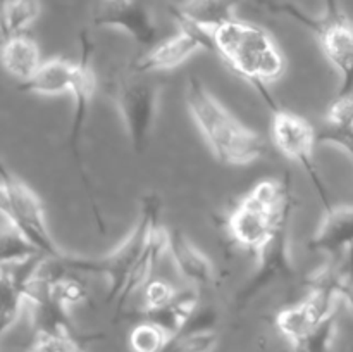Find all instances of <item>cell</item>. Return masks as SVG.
<instances>
[{"label": "cell", "instance_id": "obj_10", "mask_svg": "<svg viewBox=\"0 0 353 352\" xmlns=\"http://www.w3.org/2000/svg\"><path fill=\"white\" fill-rule=\"evenodd\" d=\"M81 61H79V71L78 76L74 79V85L71 88V97L74 100V114H72V124H71V133H69V147H71L72 157H74L76 166L79 169V175H81L83 185H85L86 193L90 197V202H92L93 214H95L97 224H99L100 231H103V221L102 216L99 213V207H97L95 199H93V190L92 183H90L88 176H86L85 168H83L81 162V152H79V145H81L83 131H85L86 119H88L90 114V104H92L93 97H95L97 90V78L95 72H93L92 64H90V54H92V43H90L88 37L83 33L81 40Z\"/></svg>", "mask_w": 353, "mask_h": 352}, {"label": "cell", "instance_id": "obj_6", "mask_svg": "<svg viewBox=\"0 0 353 352\" xmlns=\"http://www.w3.org/2000/svg\"><path fill=\"white\" fill-rule=\"evenodd\" d=\"M110 97L126 128L134 152H143L154 128L161 86L150 75L137 72L124 66L110 79Z\"/></svg>", "mask_w": 353, "mask_h": 352}, {"label": "cell", "instance_id": "obj_22", "mask_svg": "<svg viewBox=\"0 0 353 352\" xmlns=\"http://www.w3.org/2000/svg\"><path fill=\"white\" fill-rule=\"evenodd\" d=\"M38 16H40V3H38V0H10L6 16V31H3L2 40L10 37V35L24 33L26 28L37 21Z\"/></svg>", "mask_w": 353, "mask_h": 352}, {"label": "cell", "instance_id": "obj_11", "mask_svg": "<svg viewBox=\"0 0 353 352\" xmlns=\"http://www.w3.org/2000/svg\"><path fill=\"white\" fill-rule=\"evenodd\" d=\"M92 21L97 28L124 31L140 47H154L157 40L154 14L143 0H99Z\"/></svg>", "mask_w": 353, "mask_h": 352}, {"label": "cell", "instance_id": "obj_2", "mask_svg": "<svg viewBox=\"0 0 353 352\" xmlns=\"http://www.w3.org/2000/svg\"><path fill=\"white\" fill-rule=\"evenodd\" d=\"M185 100L190 116L217 161L245 166L264 155L268 148L264 138L241 124L195 76L186 81Z\"/></svg>", "mask_w": 353, "mask_h": 352}, {"label": "cell", "instance_id": "obj_7", "mask_svg": "<svg viewBox=\"0 0 353 352\" xmlns=\"http://www.w3.org/2000/svg\"><path fill=\"white\" fill-rule=\"evenodd\" d=\"M0 183L6 192L7 202H9L7 223L16 228L28 242H31L41 255L50 259L64 257L65 252L55 244L54 237L48 230L40 197L26 183L14 176L6 168L2 159H0Z\"/></svg>", "mask_w": 353, "mask_h": 352}, {"label": "cell", "instance_id": "obj_16", "mask_svg": "<svg viewBox=\"0 0 353 352\" xmlns=\"http://www.w3.org/2000/svg\"><path fill=\"white\" fill-rule=\"evenodd\" d=\"M164 254H168V228H164L161 221H157L152 226L147 242L143 245V251H141L138 261L134 262L126 283H124V289L121 292L119 300H117L119 306H123L137 290H140L141 286H145L150 282L152 273L155 271V268L162 261Z\"/></svg>", "mask_w": 353, "mask_h": 352}, {"label": "cell", "instance_id": "obj_23", "mask_svg": "<svg viewBox=\"0 0 353 352\" xmlns=\"http://www.w3.org/2000/svg\"><path fill=\"white\" fill-rule=\"evenodd\" d=\"M168 340V331L148 320L137 324L130 333V347L133 352H161Z\"/></svg>", "mask_w": 353, "mask_h": 352}, {"label": "cell", "instance_id": "obj_1", "mask_svg": "<svg viewBox=\"0 0 353 352\" xmlns=\"http://www.w3.org/2000/svg\"><path fill=\"white\" fill-rule=\"evenodd\" d=\"M210 52L236 76L255 86L271 109L278 107L268 90L285 72V59L271 35L252 23L234 19L209 35Z\"/></svg>", "mask_w": 353, "mask_h": 352}, {"label": "cell", "instance_id": "obj_13", "mask_svg": "<svg viewBox=\"0 0 353 352\" xmlns=\"http://www.w3.org/2000/svg\"><path fill=\"white\" fill-rule=\"evenodd\" d=\"M240 0H183L169 7L178 26L193 28L207 35L236 19V7Z\"/></svg>", "mask_w": 353, "mask_h": 352}, {"label": "cell", "instance_id": "obj_30", "mask_svg": "<svg viewBox=\"0 0 353 352\" xmlns=\"http://www.w3.org/2000/svg\"><path fill=\"white\" fill-rule=\"evenodd\" d=\"M347 352H353V344L350 345V347H348V351Z\"/></svg>", "mask_w": 353, "mask_h": 352}, {"label": "cell", "instance_id": "obj_19", "mask_svg": "<svg viewBox=\"0 0 353 352\" xmlns=\"http://www.w3.org/2000/svg\"><path fill=\"white\" fill-rule=\"evenodd\" d=\"M326 321V320H324ZM314 307L310 306L309 300H302V302L295 304L292 307L281 309L274 317V324L279 330V333L296 349L300 351L302 345L305 344L307 338L310 337L314 330L324 323Z\"/></svg>", "mask_w": 353, "mask_h": 352}, {"label": "cell", "instance_id": "obj_14", "mask_svg": "<svg viewBox=\"0 0 353 352\" xmlns=\"http://www.w3.org/2000/svg\"><path fill=\"white\" fill-rule=\"evenodd\" d=\"M312 251L338 257L353 247V206H331L324 209L323 221L310 238Z\"/></svg>", "mask_w": 353, "mask_h": 352}, {"label": "cell", "instance_id": "obj_26", "mask_svg": "<svg viewBox=\"0 0 353 352\" xmlns=\"http://www.w3.org/2000/svg\"><path fill=\"white\" fill-rule=\"evenodd\" d=\"M336 292L340 300H343L353 313V247L348 251L347 261L338 269Z\"/></svg>", "mask_w": 353, "mask_h": 352}, {"label": "cell", "instance_id": "obj_29", "mask_svg": "<svg viewBox=\"0 0 353 352\" xmlns=\"http://www.w3.org/2000/svg\"><path fill=\"white\" fill-rule=\"evenodd\" d=\"M3 273H6V268H0V280L3 278Z\"/></svg>", "mask_w": 353, "mask_h": 352}, {"label": "cell", "instance_id": "obj_21", "mask_svg": "<svg viewBox=\"0 0 353 352\" xmlns=\"http://www.w3.org/2000/svg\"><path fill=\"white\" fill-rule=\"evenodd\" d=\"M219 340L221 337L216 330L181 331L169 337L161 352H214Z\"/></svg>", "mask_w": 353, "mask_h": 352}, {"label": "cell", "instance_id": "obj_25", "mask_svg": "<svg viewBox=\"0 0 353 352\" xmlns=\"http://www.w3.org/2000/svg\"><path fill=\"white\" fill-rule=\"evenodd\" d=\"M174 286L169 285L168 282L162 280H150L145 285V309L143 311H154L161 309V307L169 306L176 297Z\"/></svg>", "mask_w": 353, "mask_h": 352}, {"label": "cell", "instance_id": "obj_8", "mask_svg": "<svg viewBox=\"0 0 353 352\" xmlns=\"http://www.w3.org/2000/svg\"><path fill=\"white\" fill-rule=\"evenodd\" d=\"M271 131L272 138H274V145L285 157L299 162L305 169L307 176L310 178L314 188L317 190L321 200H323L324 209H330L333 202L330 199L326 183H324L323 176H321L319 169H317L316 161H314V147L317 144V131L314 130V126L305 117L281 109L279 106L271 109Z\"/></svg>", "mask_w": 353, "mask_h": 352}, {"label": "cell", "instance_id": "obj_5", "mask_svg": "<svg viewBox=\"0 0 353 352\" xmlns=\"http://www.w3.org/2000/svg\"><path fill=\"white\" fill-rule=\"evenodd\" d=\"M290 211H293V197L286 183L265 179L255 185L231 211L228 231L238 245L259 252Z\"/></svg>", "mask_w": 353, "mask_h": 352}, {"label": "cell", "instance_id": "obj_12", "mask_svg": "<svg viewBox=\"0 0 353 352\" xmlns=\"http://www.w3.org/2000/svg\"><path fill=\"white\" fill-rule=\"evenodd\" d=\"M200 48L210 50L209 37L200 33V31L193 30V28L179 26V31L174 37L150 47V50L141 54L140 57L131 61L128 66L133 71L143 72V75L169 71V69L178 68L183 62L188 61Z\"/></svg>", "mask_w": 353, "mask_h": 352}, {"label": "cell", "instance_id": "obj_18", "mask_svg": "<svg viewBox=\"0 0 353 352\" xmlns=\"http://www.w3.org/2000/svg\"><path fill=\"white\" fill-rule=\"evenodd\" d=\"M0 64L7 75L21 83L28 81L41 66L40 47L26 33L10 35L0 45Z\"/></svg>", "mask_w": 353, "mask_h": 352}, {"label": "cell", "instance_id": "obj_15", "mask_svg": "<svg viewBox=\"0 0 353 352\" xmlns=\"http://www.w3.org/2000/svg\"><path fill=\"white\" fill-rule=\"evenodd\" d=\"M168 254H171L176 269L186 282L200 286L214 282L210 259L181 230H168Z\"/></svg>", "mask_w": 353, "mask_h": 352}, {"label": "cell", "instance_id": "obj_28", "mask_svg": "<svg viewBox=\"0 0 353 352\" xmlns=\"http://www.w3.org/2000/svg\"><path fill=\"white\" fill-rule=\"evenodd\" d=\"M7 214H9V202H7L6 192H3V186L2 183H0V216L6 219Z\"/></svg>", "mask_w": 353, "mask_h": 352}, {"label": "cell", "instance_id": "obj_20", "mask_svg": "<svg viewBox=\"0 0 353 352\" xmlns=\"http://www.w3.org/2000/svg\"><path fill=\"white\" fill-rule=\"evenodd\" d=\"M196 309H199V295L195 292H178L169 306L143 311V316L145 320L159 324L162 330L168 331L169 337H172L185 328Z\"/></svg>", "mask_w": 353, "mask_h": 352}, {"label": "cell", "instance_id": "obj_27", "mask_svg": "<svg viewBox=\"0 0 353 352\" xmlns=\"http://www.w3.org/2000/svg\"><path fill=\"white\" fill-rule=\"evenodd\" d=\"M30 352H62L61 338L47 337V335H37V340L31 345Z\"/></svg>", "mask_w": 353, "mask_h": 352}, {"label": "cell", "instance_id": "obj_4", "mask_svg": "<svg viewBox=\"0 0 353 352\" xmlns=\"http://www.w3.org/2000/svg\"><path fill=\"white\" fill-rule=\"evenodd\" d=\"M162 202L155 193H148L141 200L140 217L133 230L126 238L117 245L109 254L99 255V257H86V255H72L65 252L62 259H57L59 264L71 273H86V275L103 276L109 283L107 292V302L119 300L121 292L124 289L128 276L133 269L134 262L140 257L143 245L147 242L152 226L161 221Z\"/></svg>", "mask_w": 353, "mask_h": 352}, {"label": "cell", "instance_id": "obj_24", "mask_svg": "<svg viewBox=\"0 0 353 352\" xmlns=\"http://www.w3.org/2000/svg\"><path fill=\"white\" fill-rule=\"evenodd\" d=\"M317 141L336 145L353 159V124L326 123L323 130L317 131Z\"/></svg>", "mask_w": 353, "mask_h": 352}, {"label": "cell", "instance_id": "obj_17", "mask_svg": "<svg viewBox=\"0 0 353 352\" xmlns=\"http://www.w3.org/2000/svg\"><path fill=\"white\" fill-rule=\"evenodd\" d=\"M78 71L79 62H72L62 57L50 59V61L41 62L40 69L34 72L33 78L24 83H19V90L21 92L45 97L71 93Z\"/></svg>", "mask_w": 353, "mask_h": 352}, {"label": "cell", "instance_id": "obj_3", "mask_svg": "<svg viewBox=\"0 0 353 352\" xmlns=\"http://www.w3.org/2000/svg\"><path fill=\"white\" fill-rule=\"evenodd\" d=\"M271 12L296 21L317 37L323 54L340 76L338 97L353 95V23L338 0H324V12L312 16L293 2L262 0Z\"/></svg>", "mask_w": 353, "mask_h": 352}, {"label": "cell", "instance_id": "obj_9", "mask_svg": "<svg viewBox=\"0 0 353 352\" xmlns=\"http://www.w3.org/2000/svg\"><path fill=\"white\" fill-rule=\"evenodd\" d=\"M290 217L292 211L281 217L274 233L257 252V269L234 297L238 309H245L259 293L265 292L278 282L295 276V266L290 254Z\"/></svg>", "mask_w": 353, "mask_h": 352}]
</instances>
